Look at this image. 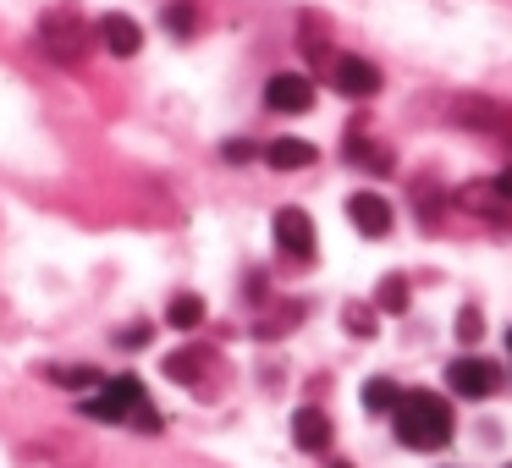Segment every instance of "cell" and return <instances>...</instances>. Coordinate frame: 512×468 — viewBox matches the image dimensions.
Listing matches in <instances>:
<instances>
[{"instance_id": "obj_4", "label": "cell", "mask_w": 512, "mask_h": 468, "mask_svg": "<svg viewBox=\"0 0 512 468\" xmlns=\"http://www.w3.org/2000/svg\"><path fill=\"white\" fill-rule=\"evenodd\" d=\"M446 386H452L457 397H468V402L496 397L501 391V364H490V358H479V353H463L452 369H446Z\"/></svg>"}, {"instance_id": "obj_11", "label": "cell", "mask_w": 512, "mask_h": 468, "mask_svg": "<svg viewBox=\"0 0 512 468\" xmlns=\"http://www.w3.org/2000/svg\"><path fill=\"white\" fill-rule=\"evenodd\" d=\"M292 441H298L303 452H331V419H325V408L292 413Z\"/></svg>"}, {"instance_id": "obj_2", "label": "cell", "mask_w": 512, "mask_h": 468, "mask_svg": "<svg viewBox=\"0 0 512 468\" xmlns=\"http://www.w3.org/2000/svg\"><path fill=\"white\" fill-rule=\"evenodd\" d=\"M391 424H397V441L408 446V452H441V446L452 441V408H446V397H435V391H402Z\"/></svg>"}, {"instance_id": "obj_19", "label": "cell", "mask_w": 512, "mask_h": 468, "mask_svg": "<svg viewBox=\"0 0 512 468\" xmlns=\"http://www.w3.org/2000/svg\"><path fill=\"white\" fill-rule=\"evenodd\" d=\"M160 23H166L171 39H193V28H199V12H193V0H171Z\"/></svg>"}, {"instance_id": "obj_20", "label": "cell", "mask_w": 512, "mask_h": 468, "mask_svg": "<svg viewBox=\"0 0 512 468\" xmlns=\"http://www.w3.org/2000/svg\"><path fill=\"white\" fill-rule=\"evenodd\" d=\"M45 380H56V386H72V391H94L105 375H94V369H67V364H50Z\"/></svg>"}, {"instance_id": "obj_26", "label": "cell", "mask_w": 512, "mask_h": 468, "mask_svg": "<svg viewBox=\"0 0 512 468\" xmlns=\"http://www.w3.org/2000/svg\"><path fill=\"white\" fill-rule=\"evenodd\" d=\"M331 468H353V463H331Z\"/></svg>"}, {"instance_id": "obj_5", "label": "cell", "mask_w": 512, "mask_h": 468, "mask_svg": "<svg viewBox=\"0 0 512 468\" xmlns=\"http://www.w3.org/2000/svg\"><path fill=\"white\" fill-rule=\"evenodd\" d=\"M325 78H331V89L347 94V100H369V94H380V72H375V61H364V56H331Z\"/></svg>"}, {"instance_id": "obj_25", "label": "cell", "mask_w": 512, "mask_h": 468, "mask_svg": "<svg viewBox=\"0 0 512 468\" xmlns=\"http://www.w3.org/2000/svg\"><path fill=\"white\" fill-rule=\"evenodd\" d=\"M496 188H501V199L512 204V166H507V171H501V177H496Z\"/></svg>"}, {"instance_id": "obj_10", "label": "cell", "mask_w": 512, "mask_h": 468, "mask_svg": "<svg viewBox=\"0 0 512 468\" xmlns=\"http://www.w3.org/2000/svg\"><path fill=\"white\" fill-rule=\"evenodd\" d=\"M100 39H105V50H111L116 61H133L138 50H144V28H138L127 12H111V17H100Z\"/></svg>"}, {"instance_id": "obj_21", "label": "cell", "mask_w": 512, "mask_h": 468, "mask_svg": "<svg viewBox=\"0 0 512 468\" xmlns=\"http://www.w3.org/2000/svg\"><path fill=\"white\" fill-rule=\"evenodd\" d=\"M375 314L380 309H369V303H347V331H353V336H375Z\"/></svg>"}, {"instance_id": "obj_14", "label": "cell", "mask_w": 512, "mask_h": 468, "mask_svg": "<svg viewBox=\"0 0 512 468\" xmlns=\"http://www.w3.org/2000/svg\"><path fill=\"white\" fill-rule=\"evenodd\" d=\"M204 320H210V309H204L199 292H177V298L166 303V325H177V331H199Z\"/></svg>"}, {"instance_id": "obj_9", "label": "cell", "mask_w": 512, "mask_h": 468, "mask_svg": "<svg viewBox=\"0 0 512 468\" xmlns=\"http://www.w3.org/2000/svg\"><path fill=\"white\" fill-rule=\"evenodd\" d=\"M452 122L479 127V133H496V138H512V111H501V105H490V100H457Z\"/></svg>"}, {"instance_id": "obj_3", "label": "cell", "mask_w": 512, "mask_h": 468, "mask_svg": "<svg viewBox=\"0 0 512 468\" xmlns=\"http://www.w3.org/2000/svg\"><path fill=\"white\" fill-rule=\"evenodd\" d=\"M39 50H45L56 67H78L89 56V17L78 6H50L39 17Z\"/></svg>"}, {"instance_id": "obj_12", "label": "cell", "mask_w": 512, "mask_h": 468, "mask_svg": "<svg viewBox=\"0 0 512 468\" xmlns=\"http://www.w3.org/2000/svg\"><path fill=\"white\" fill-rule=\"evenodd\" d=\"M210 364H215L210 347H177V353H166V380H177V386H199Z\"/></svg>"}, {"instance_id": "obj_7", "label": "cell", "mask_w": 512, "mask_h": 468, "mask_svg": "<svg viewBox=\"0 0 512 468\" xmlns=\"http://www.w3.org/2000/svg\"><path fill=\"white\" fill-rule=\"evenodd\" d=\"M265 105L281 116H303L314 105V83L303 78V72H276V78L265 83Z\"/></svg>"}, {"instance_id": "obj_17", "label": "cell", "mask_w": 512, "mask_h": 468, "mask_svg": "<svg viewBox=\"0 0 512 468\" xmlns=\"http://www.w3.org/2000/svg\"><path fill=\"white\" fill-rule=\"evenodd\" d=\"M457 204H463V210H479V215L507 210V199H501V188H496V182H468V188L457 193Z\"/></svg>"}, {"instance_id": "obj_27", "label": "cell", "mask_w": 512, "mask_h": 468, "mask_svg": "<svg viewBox=\"0 0 512 468\" xmlns=\"http://www.w3.org/2000/svg\"><path fill=\"white\" fill-rule=\"evenodd\" d=\"M507 347H512V331H507Z\"/></svg>"}, {"instance_id": "obj_6", "label": "cell", "mask_w": 512, "mask_h": 468, "mask_svg": "<svg viewBox=\"0 0 512 468\" xmlns=\"http://www.w3.org/2000/svg\"><path fill=\"white\" fill-rule=\"evenodd\" d=\"M276 248L287 259H314V221L309 210H298V204H287V210H276Z\"/></svg>"}, {"instance_id": "obj_23", "label": "cell", "mask_w": 512, "mask_h": 468, "mask_svg": "<svg viewBox=\"0 0 512 468\" xmlns=\"http://www.w3.org/2000/svg\"><path fill=\"white\" fill-rule=\"evenodd\" d=\"M259 149L248 144V138H232V144H226V160H232V166H243V160H254Z\"/></svg>"}, {"instance_id": "obj_8", "label": "cell", "mask_w": 512, "mask_h": 468, "mask_svg": "<svg viewBox=\"0 0 512 468\" xmlns=\"http://www.w3.org/2000/svg\"><path fill=\"white\" fill-rule=\"evenodd\" d=\"M347 221H353L364 237H391V221H397V215H391V204L380 199L375 188H364V193L347 199Z\"/></svg>"}, {"instance_id": "obj_18", "label": "cell", "mask_w": 512, "mask_h": 468, "mask_svg": "<svg viewBox=\"0 0 512 468\" xmlns=\"http://www.w3.org/2000/svg\"><path fill=\"white\" fill-rule=\"evenodd\" d=\"M408 298H413V292H408V276H386V281L375 287V309H380V314H402V309H408Z\"/></svg>"}, {"instance_id": "obj_15", "label": "cell", "mask_w": 512, "mask_h": 468, "mask_svg": "<svg viewBox=\"0 0 512 468\" xmlns=\"http://www.w3.org/2000/svg\"><path fill=\"white\" fill-rule=\"evenodd\" d=\"M347 160H353L358 171H375V177H386L391 166H397V160H391V149H380V144H369V138H347Z\"/></svg>"}, {"instance_id": "obj_24", "label": "cell", "mask_w": 512, "mask_h": 468, "mask_svg": "<svg viewBox=\"0 0 512 468\" xmlns=\"http://www.w3.org/2000/svg\"><path fill=\"white\" fill-rule=\"evenodd\" d=\"M149 342V325H133V331H116V347H144Z\"/></svg>"}, {"instance_id": "obj_1", "label": "cell", "mask_w": 512, "mask_h": 468, "mask_svg": "<svg viewBox=\"0 0 512 468\" xmlns=\"http://www.w3.org/2000/svg\"><path fill=\"white\" fill-rule=\"evenodd\" d=\"M78 413H83V419H100V424H133V430H144V435H155L160 424H166L155 413V402H149L144 380H133V375L100 380V386H94V397L78 402Z\"/></svg>"}, {"instance_id": "obj_16", "label": "cell", "mask_w": 512, "mask_h": 468, "mask_svg": "<svg viewBox=\"0 0 512 468\" xmlns=\"http://www.w3.org/2000/svg\"><path fill=\"white\" fill-rule=\"evenodd\" d=\"M364 413H397V402H402V386L397 380H386V375H375V380H364Z\"/></svg>"}, {"instance_id": "obj_22", "label": "cell", "mask_w": 512, "mask_h": 468, "mask_svg": "<svg viewBox=\"0 0 512 468\" xmlns=\"http://www.w3.org/2000/svg\"><path fill=\"white\" fill-rule=\"evenodd\" d=\"M452 331H457V342H463V347H474L479 336H485V320H479L474 309H463V314H457V325H452Z\"/></svg>"}, {"instance_id": "obj_13", "label": "cell", "mask_w": 512, "mask_h": 468, "mask_svg": "<svg viewBox=\"0 0 512 468\" xmlns=\"http://www.w3.org/2000/svg\"><path fill=\"white\" fill-rule=\"evenodd\" d=\"M265 160L276 171H303V166H314L320 160V149L309 144V138H270L265 144Z\"/></svg>"}]
</instances>
